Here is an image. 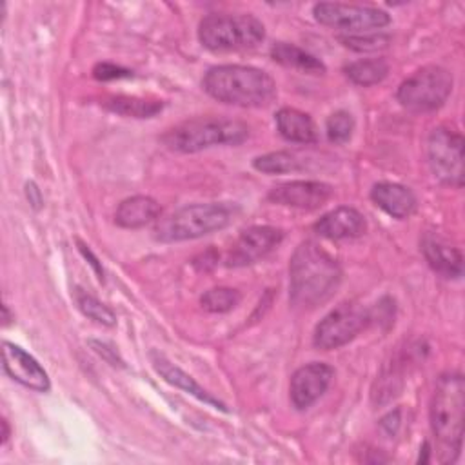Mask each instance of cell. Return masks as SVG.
<instances>
[{
    "instance_id": "8",
    "label": "cell",
    "mask_w": 465,
    "mask_h": 465,
    "mask_svg": "<svg viewBox=\"0 0 465 465\" xmlns=\"http://www.w3.org/2000/svg\"><path fill=\"white\" fill-rule=\"evenodd\" d=\"M427 160L438 182L450 187L463 185V138L456 129L440 125L430 131Z\"/></svg>"
},
{
    "instance_id": "12",
    "label": "cell",
    "mask_w": 465,
    "mask_h": 465,
    "mask_svg": "<svg viewBox=\"0 0 465 465\" xmlns=\"http://www.w3.org/2000/svg\"><path fill=\"white\" fill-rule=\"evenodd\" d=\"M2 365L11 380L18 381L27 389L45 392L51 387L49 376L42 369V365L22 347L11 341L2 343Z\"/></svg>"
},
{
    "instance_id": "26",
    "label": "cell",
    "mask_w": 465,
    "mask_h": 465,
    "mask_svg": "<svg viewBox=\"0 0 465 465\" xmlns=\"http://www.w3.org/2000/svg\"><path fill=\"white\" fill-rule=\"evenodd\" d=\"M242 300V294L232 287H213L205 291L200 298V303L209 312H229Z\"/></svg>"
},
{
    "instance_id": "11",
    "label": "cell",
    "mask_w": 465,
    "mask_h": 465,
    "mask_svg": "<svg viewBox=\"0 0 465 465\" xmlns=\"http://www.w3.org/2000/svg\"><path fill=\"white\" fill-rule=\"evenodd\" d=\"M283 240V232L271 225H254L245 229L227 254V265L243 267L265 258Z\"/></svg>"
},
{
    "instance_id": "9",
    "label": "cell",
    "mask_w": 465,
    "mask_h": 465,
    "mask_svg": "<svg viewBox=\"0 0 465 465\" xmlns=\"http://www.w3.org/2000/svg\"><path fill=\"white\" fill-rule=\"evenodd\" d=\"M372 320L371 311L354 302L332 309L314 329L312 343L322 351L338 349L354 340Z\"/></svg>"
},
{
    "instance_id": "24",
    "label": "cell",
    "mask_w": 465,
    "mask_h": 465,
    "mask_svg": "<svg viewBox=\"0 0 465 465\" xmlns=\"http://www.w3.org/2000/svg\"><path fill=\"white\" fill-rule=\"evenodd\" d=\"M347 78L356 85H374L381 82L389 73V64L383 58H367V60H356L349 65H345Z\"/></svg>"
},
{
    "instance_id": "2",
    "label": "cell",
    "mask_w": 465,
    "mask_h": 465,
    "mask_svg": "<svg viewBox=\"0 0 465 465\" xmlns=\"http://www.w3.org/2000/svg\"><path fill=\"white\" fill-rule=\"evenodd\" d=\"M202 85L214 100L238 107H263L276 98L271 74L252 65H214L205 73Z\"/></svg>"
},
{
    "instance_id": "27",
    "label": "cell",
    "mask_w": 465,
    "mask_h": 465,
    "mask_svg": "<svg viewBox=\"0 0 465 465\" xmlns=\"http://www.w3.org/2000/svg\"><path fill=\"white\" fill-rule=\"evenodd\" d=\"M340 42L352 49V51H360V53H369V51H380L385 49L391 42L389 35L383 33H361V35H345L340 36Z\"/></svg>"
},
{
    "instance_id": "14",
    "label": "cell",
    "mask_w": 465,
    "mask_h": 465,
    "mask_svg": "<svg viewBox=\"0 0 465 465\" xmlns=\"http://www.w3.org/2000/svg\"><path fill=\"white\" fill-rule=\"evenodd\" d=\"M334 369L322 361H312L300 367L291 378V401L296 409L311 407L329 387Z\"/></svg>"
},
{
    "instance_id": "32",
    "label": "cell",
    "mask_w": 465,
    "mask_h": 465,
    "mask_svg": "<svg viewBox=\"0 0 465 465\" xmlns=\"http://www.w3.org/2000/svg\"><path fill=\"white\" fill-rule=\"evenodd\" d=\"M25 194H27L29 203H31L35 209H40V205H42V193H40V189L36 187V183L29 182V183L25 185Z\"/></svg>"
},
{
    "instance_id": "19",
    "label": "cell",
    "mask_w": 465,
    "mask_h": 465,
    "mask_svg": "<svg viewBox=\"0 0 465 465\" xmlns=\"http://www.w3.org/2000/svg\"><path fill=\"white\" fill-rule=\"evenodd\" d=\"M160 214L162 207L154 198L138 194L120 202L114 213V222L124 229H140L156 222Z\"/></svg>"
},
{
    "instance_id": "21",
    "label": "cell",
    "mask_w": 465,
    "mask_h": 465,
    "mask_svg": "<svg viewBox=\"0 0 465 465\" xmlns=\"http://www.w3.org/2000/svg\"><path fill=\"white\" fill-rule=\"evenodd\" d=\"M271 56L274 62H278L285 67L298 69L307 74H323L325 73V65L320 58H316L314 54L303 51L302 47H298L294 44H287V42L274 44L271 47Z\"/></svg>"
},
{
    "instance_id": "22",
    "label": "cell",
    "mask_w": 465,
    "mask_h": 465,
    "mask_svg": "<svg viewBox=\"0 0 465 465\" xmlns=\"http://www.w3.org/2000/svg\"><path fill=\"white\" fill-rule=\"evenodd\" d=\"M311 160L298 151H274L254 158L252 165L256 171L265 174H283L303 171Z\"/></svg>"
},
{
    "instance_id": "4",
    "label": "cell",
    "mask_w": 465,
    "mask_h": 465,
    "mask_svg": "<svg viewBox=\"0 0 465 465\" xmlns=\"http://www.w3.org/2000/svg\"><path fill=\"white\" fill-rule=\"evenodd\" d=\"M249 136L247 124L231 118H194L169 129L162 142L171 151L196 153L214 145H238Z\"/></svg>"
},
{
    "instance_id": "20",
    "label": "cell",
    "mask_w": 465,
    "mask_h": 465,
    "mask_svg": "<svg viewBox=\"0 0 465 465\" xmlns=\"http://www.w3.org/2000/svg\"><path fill=\"white\" fill-rule=\"evenodd\" d=\"M278 133L294 143H314L318 140L312 118L294 107H282L274 116Z\"/></svg>"
},
{
    "instance_id": "16",
    "label": "cell",
    "mask_w": 465,
    "mask_h": 465,
    "mask_svg": "<svg viewBox=\"0 0 465 465\" xmlns=\"http://www.w3.org/2000/svg\"><path fill=\"white\" fill-rule=\"evenodd\" d=\"M149 358H151V363H153L154 371H156L167 383H171V385L182 389L183 392L194 396L196 400H200V401H203V403H207V405H211V407H214V409L227 411L222 401H218V400H216L211 392H207L194 378H191L185 371H182V369L176 367L173 361H169L163 354L153 351V352L149 354Z\"/></svg>"
},
{
    "instance_id": "28",
    "label": "cell",
    "mask_w": 465,
    "mask_h": 465,
    "mask_svg": "<svg viewBox=\"0 0 465 465\" xmlns=\"http://www.w3.org/2000/svg\"><path fill=\"white\" fill-rule=\"evenodd\" d=\"M325 131H327V136L331 142L345 143L354 131V120L347 111H334L327 118Z\"/></svg>"
},
{
    "instance_id": "30",
    "label": "cell",
    "mask_w": 465,
    "mask_h": 465,
    "mask_svg": "<svg viewBox=\"0 0 465 465\" xmlns=\"http://www.w3.org/2000/svg\"><path fill=\"white\" fill-rule=\"evenodd\" d=\"M89 343H91V347H93L102 358H105L111 365H122V363H124V361L118 358L116 349H113L111 345H107V343H104V341H96V340H91Z\"/></svg>"
},
{
    "instance_id": "6",
    "label": "cell",
    "mask_w": 465,
    "mask_h": 465,
    "mask_svg": "<svg viewBox=\"0 0 465 465\" xmlns=\"http://www.w3.org/2000/svg\"><path fill=\"white\" fill-rule=\"evenodd\" d=\"M198 38L209 51H240L265 38L263 24L252 15L211 13L198 25Z\"/></svg>"
},
{
    "instance_id": "17",
    "label": "cell",
    "mask_w": 465,
    "mask_h": 465,
    "mask_svg": "<svg viewBox=\"0 0 465 465\" xmlns=\"http://www.w3.org/2000/svg\"><path fill=\"white\" fill-rule=\"evenodd\" d=\"M371 200L389 216L398 220L409 218L418 207V200L414 193L409 187L401 183H392V182L376 183L371 189Z\"/></svg>"
},
{
    "instance_id": "7",
    "label": "cell",
    "mask_w": 465,
    "mask_h": 465,
    "mask_svg": "<svg viewBox=\"0 0 465 465\" xmlns=\"http://www.w3.org/2000/svg\"><path fill=\"white\" fill-rule=\"evenodd\" d=\"M450 91L452 74L440 65H425L400 84L396 96L403 107L425 113L441 107Z\"/></svg>"
},
{
    "instance_id": "5",
    "label": "cell",
    "mask_w": 465,
    "mask_h": 465,
    "mask_svg": "<svg viewBox=\"0 0 465 465\" xmlns=\"http://www.w3.org/2000/svg\"><path fill=\"white\" fill-rule=\"evenodd\" d=\"M232 216L234 207L229 203L185 205L156 223L154 238L160 242H182L200 238L227 227Z\"/></svg>"
},
{
    "instance_id": "10",
    "label": "cell",
    "mask_w": 465,
    "mask_h": 465,
    "mask_svg": "<svg viewBox=\"0 0 465 465\" xmlns=\"http://www.w3.org/2000/svg\"><path fill=\"white\" fill-rule=\"evenodd\" d=\"M314 18L329 27L349 35L372 33L389 25L391 18L383 9L371 5H354L340 2H320L314 5Z\"/></svg>"
},
{
    "instance_id": "13",
    "label": "cell",
    "mask_w": 465,
    "mask_h": 465,
    "mask_svg": "<svg viewBox=\"0 0 465 465\" xmlns=\"http://www.w3.org/2000/svg\"><path fill=\"white\" fill-rule=\"evenodd\" d=\"M331 185L316 180H294L272 187L267 198L274 203L312 211L331 198Z\"/></svg>"
},
{
    "instance_id": "33",
    "label": "cell",
    "mask_w": 465,
    "mask_h": 465,
    "mask_svg": "<svg viewBox=\"0 0 465 465\" xmlns=\"http://www.w3.org/2000/svg\"><path fill=\"white\" fill-rule=\"evenodd\" d=\"M78 245H80V252L89 260V263L93 265V269H94V272L98 274V278H100V280H104V269H102V263L98 262V258H96V256L91 252V249H87L84 243H80V242H78Z\"/></svg>"
},
{
    "instance_id": "18",
    "label": "cell",
    "mask_w": 465,
    "mask_h": 465,
    "mask_svg": "<svg viewBox=\"0 0 465 465\" xmlns=\"http://www.w3.org/2000/svg\"><path fill=\"white\" fill-rule=\"evenodd\" d=\"M421 251L432 271L445 278H460L463 272V256L460 249L447 243L436 234H427L421 242Z\"/></svg>"
},
{
    "instance_id": "15",
    "label": "cell",
    "mask_w": 465,
    "mask_h": 465,
    "mask_svg": "<svg viewBox=\"0 0 465 465\" xmlns=\"http://www.w3.org/2000/svg\"><path fill=\"white\" fill-rule=\"evenodd\" d=\"M365 229L367 222L363 214L358 209L347 205L332 209L314 223V231L329 240L358 238L365 232Z\"/></svg>"
},
{
    "instance_id": "23",
    "label": "cell",
    "mask_w": 465,
    "mask_h": 465,
    "mask_svg": "<svg viewBox=\"0 0 465 465\" xmlns=\"http://www.w3.org/2000/svg\"><path fill=\"white\" fill-rule=\"evenodd\" d=\"M104 105L118 114L124 116H133V118H151L156 113L162 111L163 104L158 100H145V98H136V96H109Z\"/></svg>"
},
{
    "instance_id": "25",
    "label": "cell",
    "mask_w": 465,
    "mask_h": 465,
    "mask_svg": "<svg viewBox=\"0 0 465 465\" xmlns=\"http://www.w3.org/2000/svg\"><path fill=\"white\" fill-rule=\"evenodd\" d=\"M74 302H76L78 309H80L87 318H91L93 322L102 323V325H105V327L116 325V316H114V312H113L107 305H104L98 298H94L93 294L85 292L84 289H80V287L74 289Z\"/></svg>"
},
{
    "instance_id": "1",
    "label": "cell",
    "mask_w": 465,
    "mask_h": 465,
    "mask_svg": "<svg viewBox=\"0 0 465 465\" xmlns=\"http://www.w3.org/2000/svg\"><path fill=\"white\" fill-rule=\"evenodd\" d=\"M341 282L340 263L316 242L305 240L289 263V300L302 309L325 303Z\"/></svg>"
},
{
    "instance_id": "29",
    "label": "cell",
    "mask_w": 465,
    "mask_h": 465,
    "mask_svg": "<svg viewBox=\"0 0 465 465\" xmlns=\"http://www.w3.org/2000/svg\"><path fill=\"white\" fill-rule=\"evenodd\" d=\"M93 76L96 80H116V78H127L131 76V71L129 69H124L120 65H114V64H109V62H102V64H96L94 69H93Z\"/></svg>"
},
{
    "instance_id": "35",
    "label": "cell",
    "mask_w": 465,
    "mask_h": 465,
    "mask_svg": "<svg viewBox=\"0 0 465 465\" xmlns=\"http://www.w3.org/2000/svg\"><path fill=\"white\" fill-rule=\"evenodd\" d=\"M9 323V309H7V305H4V325H7Z\"/></svg>"
},
{
    "instance_id": "31",
    "label": "cell",
    "mask_w": 465,
    "mask_h": 465,
    "mask_svg": "<svg viewBox=\"0 0 465 465\" xmlns=\"http://www.w3.org/2000/svg\"><path fill=\"white\" fill-rule=\"evenodd\" d=\"M380 425H381V429H385V432H387L389 436L396 434L398 425H400V411L389 412V414L380 421Z\"/></svg>"
},
{
    "instance_id": "3",
    "label": "cell",
    "mask_w": 465,
    "mask_h": 465,
    "mask_svg": "<svg viewBox=\"0 0 465 465\" xmlns=\"http://www.w3.org/2000/svg\"><path fill=\"white\" fill-rule=\"evenodd\" d=\"M465 416V380L452 372L438 380L430 400V429L441 447V461H454L461 450Z\"/></svg>"
},
{
    "instance_id": "34",
    "label": "cell",
    "mask_w": 465,
    "mask_h": 465,
    "mask_svg": "<svg viewBox=\"0 0 465 465\" xmlns=\"http://www.w3.org/2000/svg\"><path fill=\"white\" fill-rule=\"evenodd\" d=\"M2 443H5L7 441V438H9V425H7V420H2Z\"/></svg>"
}]
</instances>
